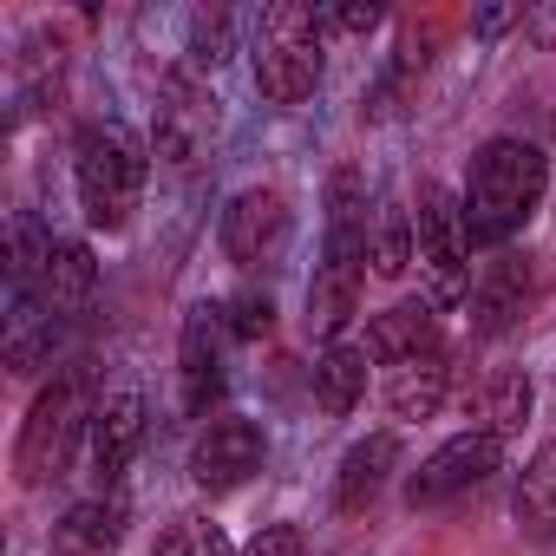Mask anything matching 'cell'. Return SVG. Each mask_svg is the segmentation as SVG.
Returning a JSON list of instances; mask_svg holds the SVG:
<instances>
[{
	"label": "cell",
	"instance_id": "6da1fadb",
	"mask_svg": "<svg viewBox=\"0 0 556 556\" xmlns=\"http://www.w3.org/2000/svg\"><path fill=\"white\" fill-rule=\"evenodd\" d=\"M367 190H361V170H334L328 177V249H321V268H315V289H308V334L315 341H334L348 321H354V302H361V275H367Z\"/></svg>",
	"mask_w": 556,
	"mask_h": 556
},
{
	"label": "cell",
	"instance_id": "7a4b0ae2",
	"mask_svg": "<svg viewBox=\"0 0 556 556\" xmlns=\"http://www.w3.org/2000/svg\"><path fill=\"white\" fill-rule=\"evenodd\" d=\"M543 190H549L543 151L523 144V138H491V144L471 157V177H465V197H458L465 236H471V242H510V236L536 216Z\"/></svg>",
	"mask_w": 556,
	"mask_h": 556
},
{
	"label": "cell",
	"instance_id": "3957f363",
	"mask_svg": "<svg viewBox=\"0 0 556 556\" xmlns=\"http://www.w3.org/2000/svg\"><path fill=\"white\" fill-rule=\"evenodd\" d=\"M144 144L138 131L125 125H86L79 138V203H86V223L92 229H125L131 210H138V190H144Z\"/></svg>",
	"mask_w": 556,
	"mask_h": 556
},
{
	"label": "cell",
	"instance_id": "277c9868",
	"mask_svg": "<svg viewBox=\"0 0 556 556\" xmlns=\"http://www.w3.org/2000/svg\"><path fill=\"white\" fill-rule=\"evenodd\" d=\"M255 86L268 105H302L321 86V8H302V0L268 8L255 40Z\"/></svg>",
	"mask_w": 556,
	"mask_h": 556
},
{
	"label": "cell",
	"instance_id": "5b68a950",
	"mask_svg": "<svg viewBox=\"0 0 556 556\" xmlns=\"http://www.w3.org/2000/svg\"><path fill=\"white\" fill-rule=\"evenodd\" d=\"M92 413H99V406H92V380H86V367L60 374V380L34 400V413H27V426H21V445H14V471H21V484H47V478H60V465H66L79 426H92Z\"/></svg>",
	"mask_w": 556,
	"mask_h": 556
},
{
	"label": "cell",
	"instance_id": "8992f818",
	"mask_svg": "<svg viewBox=\"0 0 556 556\" xmlns=\"http://www.w3.org/2000/svg\"><path fill=\"white\" fill-rule=\"evenodd\" d=\"M419 268H426V289H432V302L439 308H452V302H465V289H471V275H465V210L452 203V190L445 184H419Z\"/></svg>",
	"mask_w": 556,
	"mask_h": 556
},
{
	"label": "cell",
	"instance_id": "52a82bcc",
	"mask_svg": "<svg viewBox=\"0 0 556 556\" xmlns=\"http://www.w3.org/2000/svg\"><path fill=\"white\" fill-rule=\"evenodd\" d=\"M151 144H157V164H170L177 177L203 170L210 144H216V112L203 105L197 79L190 73H170L157 86V125H151Z\"/></svg>",
	"mask_w": 556,
	"mask_h": 556
},
{
	"label": "cell",
	"instance_id": "ba28073f",
	"mask_svg": "<svg viewBox=\"0 0 556 556\" xmlns=\"http://www.w3.org/2000/svg\"><path fill=\"white\" fill-rule=\"evenodd\" d=\"M497 452H504V439H491V432H458V439H445V445L406 478V504H413V510H439V504L465 497L471 484H484V478L497 471Z\"/></svg>",
	"mask_w": 556,
	"mask_h": 556
},
{
	"label": "cell",
	"instance_id": "9c48e42d",
	"mask_svg": "<svg viewBox=\"0 0 556 556\" xmlns=\"http://www.w3.org/2000/svg\"><path fill=\"white\" fill-rule=\"evenodd\" d=\"M223 255L236 268H275L289 255V203L282 190H242L223 210Z\"/></svg>",
	"mask_w": 556,
	"mask_h": 556
},
{
	"label": "cell",
	"instance_id": "30bf717a",
	"mask_svg": "<svg viewBox=\"0 0 556 556\" xmlns=\"http://www.w3.org/2000/svg\"><path fill=\"white\" fill-rule=\"evenodd\" d=\"M262 471V426L255 419H210V432L190 452V478L203 491H236Z\"/></svg>",
	"mask_w": 556,
	"mask_h": 556
},
{
	"label": "cell",
	"instance_id": "8fae6325",
	"mask_svg": "<svg viewBox=\"0 0 556 556\" xmlns=\"http://www.w3.org/2000/svg\"><path fill=\"white\" fill-rule=\"evenodd\" d=\"M530 302H536V268H530V255H497V262H484L478 289H471V328L478 334H504V328L523 321Z\"/></svg>",
	"mask_w": 556,
	"mask_h": 556
},
{
	"label": "cell",
	"instance_id": "7c38bea8",
	"mask_svg": "<svg viewBox=\"0 0 556 556\" xmlns=\"http://www.w3.org/2000/svg\"><path fill=\"white\" fill-rule=\"evenodd\" d=\"M138 445H144V400H138V393H112V400H99V413H92V439H86V465H92V478L112 484V478L131 465Z\"/></svg>",
	"mask_w": 556,
	"mask_h": 556
},
{
	"label": "cell",
	"instance_id": "4fadbf2b",
	"mask_svg": "<svg viewBox=\"0 0 556 556\" xmlns=\"http://www.w3.org/2000/svg\"><path fill=\"white\" fill-rule=\"evenodd\" d=\"M177 380H184V413H210L223 393V354H216V308H190L184 348H177Z\"/></svg>",
	"mask_w": 556,
	"mask_h": 556
},
{
	"label": "cell",
	"instance_id": "5bb4252c",
	"mask_svg": "<svg viewBox=\"0 0 556 556\" xmlns=\"http://www.w3.org/2000/svg\"><path fill=\"white\" fill-rule=\"evenodd\" d=\"M367 354L387 361V367H406L419 354H439V315L426 302H400V308L374 315L367 321Z\"/></svg>",
	"mask_w": 556,
	"mask_h": 556
},
{
	"label": "cell",
	"instance_id": "9a60e30c",
	"mask_svg": "<svg viewBox=\"0 0 556 556\" xmlns=\"http://www.w3.org/2000/svg\"><path fill=\"white\" fill-rule=\"evenodd\" d=\"M393 465H400V439H393V432H367V439L341 458L334 504H341V510H367V504L380 497V484L393 478Z\"/></svg>",
	"mask_w": 556,
	"mask_h": 556
},
{
	"label": "cell",
	"instance_id": "2e32d148",
	"mask_svg": "<svg viewBox=\"0 0 556 556\" xmlns=\"http://www.w3.org/2000/svg\"><path fill=\"white\" fill-rule=\"evenodd\" d=\"M125 536V504L118 497H86L53 523V556H105Z\"/></svg>",
	"mask_w": 556,
	"mask_h": 556
},
{
	"label": "cell",
	"instance_id": "e0dca14e",
	"mask_svg": "<svg viewBox=\"0 0 556 556\" xmlns=\"http://www.w3.org/2000/svg\"><path fill=\"white\" fill-rule=\"evenodd\" d=\"M445 393H452V361L445 354H419V361L387 374V406L400 419H432L445 406Z\"/></svg>",
	"mask_w": 556,
	"mask_h": 556
},
{
	"label": "cell",
	"instance_id": "ac0fdd59",
	"mask_svg": "<svg viewBox=\"0 0 556 556\" xmlns=\"http://www.w3.org/2000/svg\"><path fill=\"white\" fill-rule=\"evenodd\" d=\"M517 523H523V536L556 543V439H543L517 478Z\"/></svg>",
	"mask_w": 556,
	"mask_h": 556
},
{
	"label": "cell",
	"instance_id": "d6986e66",
	"mask_svg": "<svg viewBox=\"0 0 556 556\" xmlns=\"http://www.w3.org/2000/svg\"><path fill=\"white\" fill-rule=\"evenodd\" d=\"M8 361L21 374H40L53 361V302L47 295H14V315H8Z\"/></svg>",
	"mask_w": 556,
	"mask_h": 556
},
{
	"label": "cell",
	"instance_id": "ffe728a7",
	"mask_svg": "<svg viewBox=\"0 0 556 556\" xmlns=\"http://www.w3.org/2000/svg\"><path fill=\"white\" fill-rule=\"evenodd\" d=\"M367 393V348H328L315 367V400L328 419H348Z\"/></svg>",
	"mask_w": 556,
	"mask_h": 556
},
{
	"label": "cell",
	"instance_id": "44dd1931",
	"mask_svg": "<svg viewBox=\"0 0 556 556\" xmlns=\"http://www.w3.org/2000/svg\"><path fill=\"white\" fill-rule=\"evenodd\" d=\"M92 289H99L92 249H86V242H53V262H47V275H40V295H47L53 308H86Z\"/></svg>",
	"mask_w": 556,
	"mask_h": 556
},
{
	"label": "cell",
	"instance_id": "7402d4cb",
	"mask_svg": "<svg viewBox=\"0 0 556 556\" xmlns=\"http://www.w3.org/2000/svg\"><path fill=\"white\" fill-rule=\"evenodd\" d=\"M367 262H374V275H380V282H400V275L419 262V229H413V216H406L400 203H387V210H380Z\"/></svg>",
	"mask_w": 556,
	"mask_h": 556
},
{
	"label": "cell",
	"instance_id": "603a6c76",
	"mask_svg": "<svg viewBox=\"0 0 556 556\" xmlns=\"http://www.w3.org/2000/svg\"><path fill=\"white\" fill-rule=\"evenodd\" d=\"M478 413H484V432H491V439L517 432V426L530 419V374H523V367H497V374L484 380Z\"/></svg>",
	"mask_w": 556,
	"mask_h": 556
},
{
	"label": "cell",
	"instance_id": "cb8c5ba5",
	"mask_svg": "<svg viewBox=\"0 0 556 556\" xmlns=\"http://www.w3.org/2000/svg\"><path fill=\"white\" fill-rule=\"evenodd\" d=\"M157 556H236L229 536L210 523V517H177L164 536H157Z\"/></svg>",
	"mask_w": 556,
	"mask_h": 556
},
{
	"label": "cell",
	"instance_id": "d4e9b609",
	"mask_svg": "<svg viewBox=\"0 0 556 556\" xmlns=\"http://www.w3.org/2000/svg\"><path fill=\"white\" fill-rule=\"evenodd\" d=\"M229 53V14L223 8H197L190 14V60L197 66H216Z\"/></svg>",
	"mask_w": 556,
	"mask_h": 556
},
{
	"label": "cell",
	"instance_id": "484cf974",
	"mask_svg": "<svg viewBox=\"0 0 556 556\" xmlns=\"http://www.w3.org/2000/svg\"><path fill=\"white\" fill-rule=\"evenodd\" d=\"M223 315H229V334H242V341H262V334L275 328V302H268V295H255V289L229 295V302H223Z\"/></svg>",
	"mask_w": 556,
	"mask_h": 556
},
{
	"label": "cell",
	"instance_id": "4316f807",
	"mask_svg": "<svg viewBox=\"0 0 556 556\" xmlns=\"http://www.w3.org/2000/svg\"><path fill=\"white\" fill-rule=\"evenodd\" d=\"M374 34L380 27V8H374V0H367V8H321V34Z\"/></svg>",
	"mask_w": 556,
	"mask_h": 556
},
{
	"label": "cell",
	"instance_id": "83f0119b",
	"mask_svg": "<svg viewBox=\"0 0 556 556\" xmlns=\"http://www.w3.org/2000/svg\"><path fill=\"white\" fill-rule=\"evenodd\" d=\"M242 556H302V530H295V523H268Z\"/></svg>",
	"mask_w": 556,
	"mask_h": 556
},
{
	"label": "cell",
	"instance_id": "f1b7e54d",
	"mask_svg": "<svg viewBox=\"0 0 556 556\" xmlns=\"http://www.w3.org/2000/svg\"><path fill=\"white\" fill-rule=\"evenodd\" d=\"M523 40L536 53H556V0H543V8H523Z\"/></svg>",
	"mask_w": 556,
	"mask_h": 556
},
{
	"label": "cell",
	"instance_id": "f546056e",
	"mask_svg": "<svg viewBox=\"0 0 556 556\" xmlns=\"http://www.w3.org/2000/svg\"><path fill=\"white\" fill-rule=\"evenodd\" d=\"M478 34H504V27H523V8H478V21H471Z\"/></svg>",
	"mask_w": 556,
	"mask_h": 556
}]
</instances>
